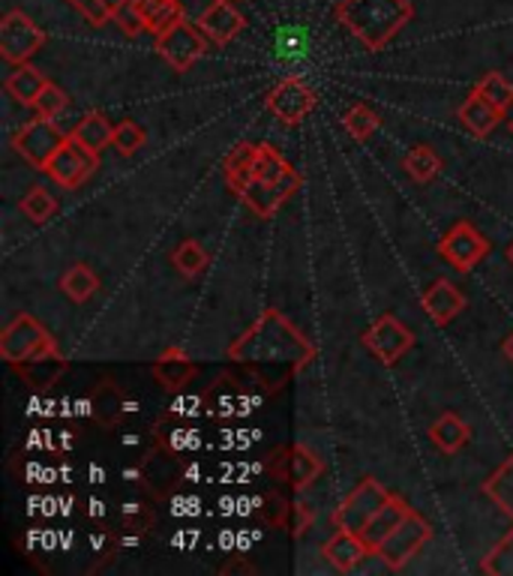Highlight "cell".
<instances>
[{
  "mask_svg": "<svg viewBox=\"0 0 513 576\" xmlns=\"http://www.w3.org/2000/svg\"><path fill=\"white\" fill-rule=\"evenodd\" d=\"M64 132L57 129V124L49 118H36L31 124H24L15 136H12V148L22 153L24 160L31 162L33 169L45 171L49 162L54 160V153L64 148Z\"/></svg>",
  "mask_w": 513,
  "mask_h": 576,
  "instance_id": "52a82bcc",
  "label": "cell"
},
{
  "mask_svg": "<svg viewBox=\"0 0 513 576\" xmlns=\"http://www.w3.org/2000/svg\"><path fill=\"white\" fill-rule=\"evenodd\" d=\"M253 157H256V145H237V148L228 150V157L223 160V171H225V181L235 192H241L246 183L253 181V174H249V166H253Z\"/></svg>",
  "mask_w": 513,
  "mask_h": 576,
  "instance_id": "83f0119b",
  "label": "cell"
},
{
  "mask_svg": "<svg viewBox=\"0 0 513 576\" xmlns=\"http://www.w3.org/2000/svg\"><path fill=\"white\" fill-rule=\"evenodd\" d=\"M412 19V0H340L336 7V22L349 28L370 52H382Z\"/></svg>",
  "mask_w": 513,
  "mask_h": 576,
  "instance_id": "7a4b0ae2",
  "label": "cell"
},
{
  "mask_svg": "<svg viewBox=\"0 0 513 576\" xmlns=\"http://www.w3.org/2000/svg\"><path fill=\"white\" fill-rule=\"evenodd\" d=\"M228 358L241 366L256 370L265 378H291L307 363L316 361V345L291 324L279 310H265L256 324L228 345Z\"/></svg>",
  "mask_w": 513,
  "mask_h": 576,
  "instance_id": "6da1fadb",
  "label": "cell"
},
{
  "mask_svg": "<svg viewBox=\"0 0 513 576\" xmlns=\"http://www.w3.org/2000/svg\"><path fill=\"white\" fill-rule=\"evenodd\" d=\"M153 375H157V382L162 387H183L186 382H193L195 375V363L190 354L183 352V349H169V352H162L157 361H153Z\"/></svg>",
  "mask_w": 513,
  "mask_h": 576,
  "instance_id": "ffe728a7",
  "label": "cell"
},
{
  "mask_svg": "<svg viewBox=\"0 0 513 576\" xmlns=\"http://www.w3.org/2000/svg\"><path fill=\"white\" fill-rule=\"evenodd\" d=\"M99 169V153L87 150L78 139L64 141V148L54 153V160L49 162V178L54 183H61L64 190H78L82 183L94 178V171Z\"/></svg>",
  "mask_w": 513,
  "mask_h": 576,
  "instance_id": "9c48e42d",
  "label": "cell"
},
{
  "mask_svg": "<svg viewBox=\"0 0 513 576\" xmlns=\"http://www.w3.org/2000/svg\"><path fill=\"white\" fill-rule=\"evenodd\" d=\"M66 106H70V96H66L61 87L54 85V82H49V85L43 87V94L36 96V103H33L36 115H40V118H49V120L57 118Z\"/></svg>",
  "mask_w": 513,
  "mask_h": 576,
  "instance_id": "f35d334b",
  "label": "cell"
},
{
  "mask_svg": "<svg viewBox=\"0 0 513 576\" xmlns=\"http://www.w3.org/2000/svg\"><path fill=\"white\" fill-rule=\"evenodd\" d=\"M424 312H427L429 319L436 321V324H448L466 310V298H462V291L450 279H436L432 286L424 291Z\"/></svg>",
  "mask_w": 513,
  "mask_h": 576,
  "instance_id": "9a60e30c",
  "label": "cell"
},
{
  "mask_svg": "<svg viewBox=\"0 0 513 576\" xmlns=\"http://www.w3.org/2000/svg\"><path fill=\"white\" fill-rule=\"evenodd\" d=\"M145 129L136 124V120H120L118 127H115V141H111V148L118 150L120 157H132V153H139L145 148Z\"/></svg>",
  "mask_w": 513,
  "mask_h": 576,
  "instance_id": "d590c367",
  "label": "cell"
},
{
  "mask_svg": "<svg viewBox=\"0 0 513 576\" xmlns=\"http://www.w3.org/2000/svg\"><path fill=\"white\" fill-rule=\"evenodd\" d=\"M73 139L82 141V145H85L87 150H94V153H103V150L111 148V141H115V127H111L103 115H87V118H82V124L73 129Z\"/></svg>",
  "mask_w": 513,
  "mask_h": 576,
  "instance_id": "484cf974",
  "label": "cell"
},
{
  "mask_svg": "<svg viewBox=\"0 0 513 576\" xmlns=\"http://www.w3.org/2000/svg\"><path fill=\"white\" fill-rule=\"evenodd\" d=\"M483 492L495 502L499 511H504L513 520V457L504 459L502 466L492 471L490 480L483 483Z\"/></svg>",
  "mask_w": 513,
  "mask_h": 576,
  "instance_id": "4316f807",
  "label": "cell"
},
{
  "mask_svg": "<svg viewBox=\"0 0 513 576\" xmlns=\"http://www.w3.org/2000/svg\"><path fill=\"white\" fill-rule=\"evenodd\" d=\"M321 471H324V462L310 448L291 445L289 459H286V480L291 483V490H307L310 483H316Z\"/></svg>",
  "mask_w": 513,
  "mask_h": 576,
  "instance_id": "7402d4cb",
  "label": "cell"
},
{
  "mask_svg": "<svg viewBox=\"0 0 513 576\" xmlns=\"http://www.w3.org/2000/svg\"><path fill=\"white\" fill-rule=\"evenodd\" d=\"M511 129H513V120H511Z\"/></svg>",
  "mask_w": 513,
  "mask_h": 576,
  "instance_id": "f6af8a7d",
  "label": "cell"
},
{
  "mask_svg": "<svg viewBox=\"0 0 513 576\" xmlns=\"http://www.w3.org/2000/svg\"><path fill=\"white\" fill-rule=\"evenodd\" d=\"M316 103H319L316 90L303 85L298 75H286V78L270 90L268 99H265L270 115H277L286 127H298L300 120L307 118L312 108H316Z\"/></svg>",
  "mask_w": 513,
  "mask_h": 576,
  "instance_id": "8fae6325",
  "label": "cell"
},
{
  "mask_svg": "<svg viewBox=\"0 0 513 576\" xmlns=\"http://www.w3.org/2000/svg\"><path fill=\"white\" fill-rule=\"evenodd\" d=\"M204 52H207V36L199 24L186 22V19L157 36V54L178 73L193 70V64L202 61Z\"/></svg>",
  "mask_w": 513,
  "mask_h": 576,
  "instance_id": "8992f818",
  "label": "cell"
},
{
  "mask_svg": "<svg viewBox=\"0 0 513 576\" xmlns=\"http://www.w3.org/2000/svg\"><path fill=\"white\" fill-rule=\"evenodd\" d=\"M457 118H460V124L469 129L471 136L487 139L492 129L502 124L504 111H499V108L492 106L490 99H483L481 94H474V90H471L469 99H466V103L460 106V111H457Z\"/></svg>",
  "mask_w": 513,
  "mask_h": 576,
  "instance_id": "ac0fdd59",
  "label": "cell"
},
{
  "mask_svg": "<svg viewBox=\"0 0 513 576\" xmlns=\"http://www.w3.org/2000/svg\"><path fill=\"white\" fill-rule=\"evenodd\" d=\"M474 94H481L483 99H490L492 106L499 108V111H507L513 106V85L504 78L502 73H487L474 85Z\"/></svg>",
  "mask_w": 513,
  "mask_h": 576,
  "instance_id": "1f68e13d",
  "label": "cell"
},
{
  "mask_svg": "<svg viewBox=\"0 0 513 576\" xmlns=\"http://www.w3.org/2000/svg\"><path fill=\"white\" fill-rule=\"evenodd\" d=\"M387 499H391V492H387L378 480L364 478L345 499H342L340 508L333 511V525H336L340 532L361 534L375 513L385 508Z\"/></svg>",
  "mask_w": 513,
  "mask_h": 576,
  "instance_id": "277c9868",
  "label": "cell"
},
{
  "mask_svg": "<svg viewBox=\"0 0 513 576\" xmlns=\"http://www.w3.org/2000/svg\"><path fill=\"white\" fill-rule=\"evenodd\" d=\"M342 124H345V129L352 132V139L366 141L370 136H373L375 129L382 127V118H378L370 106L357 103V106H352L349 111H345V115H342Z\"/></svg>",
  "mask_w": 513,
  "mask_h": 576,
  "instance_id": "d6a6232c",
  "label": "cell"
},
{
  "mask_svg": "<svg viewBox=\"0 0 513 576\" xmlns=\"http://www.w3.org/2000/svg\"><path fill=\"white\" fill-rule=\"evenodd\" d=\"M366 349L378 358V361L385 363V366H394L403 354L415 345V333L408 331L403 321L385 312V316H378V319L366 328V333L361 337Z\"/></svg>",
  "mask_w": 513,
  "mask_h": 576,
  "instance_id": "30bf717a",
  "label": "cell"
},
{
  "mask_svg": "<svg viewBox=\"0 0 513 576\" xmlns=\"http://www.w3.org/2000/svg\"><path fill=\"white\" fill-rule=\"evenodd\" d=\"M199 28L204 31V36L216 45H228L235 36H241L246 28V19L237 12V7L232 0H214L207 10L199 15Z\"/></svg>",
  "mask_w": 513,
  "mask_h": 576,
  "instance_id": "5bb4252c",
  "label": "cell"
},
{
  "mask_svg": "<svg viewBox=\"0 0 513 576\" xmlns=\"http://www.w3.org/2000/svg\"><path fill=\"white\" fill-rule=\"evenodd\" d=\"M502 352H504V358H507V361L513 363V333H511V337H507V340H504Z\"/></svg>",
  "mask_w": 513,
  "mask_h": 576,
  "instance_id": "7bdbcfd3",
  "label": "cell"
},
{
  "mask_svg": "<svg viewBox=\"0 0 513 576\" xmlns=\"http://www.w3.org/2000/svg\"><path fill=\"white\" fill-rule=\"evenodd\" d=\"M403 166H406V171L417 183H429L441 171V160L436 157V150L427 148V145H417L415 150H408Z\"/></svg>",
  "mask_w": 513,
  "mask_h": 576,
  "instance_id": "4dcf8cb0",
  "label": "cell"
},
{
  "mask_svg": "<svg viewBox=\"0 0 513 576\" xmlns=\"http://www.w3.org/2000/svg\"><path fill=\"white\" fill-rule=\"evenodd\" d=\"M277 57L286 64H298L307 57V36L298 28H282L277 36Z\"/></svg>",
  "mask_w": 513,
  "mask_h": 576,
  "instance_id": "8d00e7d4",
  "label": "cell"
},
{
  "mask_svg": "<svg viewBox=\"0 0 513 576\" xmlns=\"http://www.w3.org/2000/svg\"><path fill=\"white\" fill-rule=\"evenodd\" d=\"M487 253H490V241L471 223H457L439 244V256L457 270H471L481 258H487Z\"/></svg>",
  "mask_w": 513,
  "mask_h": 576,
  "instance_id": "4fadbf2b",
  "label": "cell"
},
{
  "mask_svg": "<svg viewBox=\"0 0 513 576\" xmlns=\"http://www.w3.org/2000/svg\"><path fill=\"white\" fill-rule=\"evenodd\" d=\"M45 45V31L24 10H10L0 22V57L22 66Z\"/></svg>",
  "mask_w": 513,
  "mask_h": 576,
  "instance_id": "5b68a950",
  "label": "cell"
},
{
  "mask_svg": "<svg viewBox=\"0 0 513 576\" xmlns=\"http://www.w3.org/2000/svg\"><path fill=\"white\" fill-rule=\"evenodd\" d=\"M22 211L31 223H45V220H52L54 211H57V199H54L45 186H31V190L24 192Z\"/></svg>",
  "mask_w": 513,
  "mask_h": 576,
  "instance_id": "836d02e7",
  "label": "cell"
},
{
  "mask_svg": "<svg viewBox=\"0 0 513 576\" xmlns=\"http://www.w3.org/2000/svg\"><path fill=\"white\" fill-rule=\"evenodd\" d=\"M171 265L178 267L183 277H195V274H202L204 267H207V253H204V246L199 241H183L171 253Z\"/></svg>",
  "mask_w": 513,
  "mask_h": 576,
  "instance_id": "e575fe53",
  "label": "cell"
},
{
  "mask_svg": "<svg viewBox=\"0 0 513 576\" xmlns=\"http://www.w3.org/2000/svg\"><path fill=\"white\" fill-rule=\"evenodd\" d=\"M429 438H432V445L441 448L445 454H457L460 448H466L471 438V427L462 420L460 415H453V412H445V415L429 427Z\"/></svg>",
  "mask_w": 513,
  "mask_h": 576,
  "instance_id": "603a6c76",
  "label": "cell"
},
{
  "mask_svg": "<svg viewBox=\"0 0 513 576\" xmlns=\"http://www.w3.org/2000/svg\"><path fill=\"white\" fill-rule=\"evenodd\" d=\"M408 513H412V508H408L399 495H391L387 499V504L382 508V511L375 513L373 520L366 523V529L361 532V537H364V544L373 550V553H378V546L385 544L387 537L399 529V523L406 520Z\"/></svg>",
  "mask_w": 513,
  "mask_h": 576,
  "instance_id": "e0dca14e",
  "label": "cell"
},
{
  "mask_svg": "<svg viewBox=\"0 0 513 576\" xmlns=\"http://www.w3.org/2000/svg\"><path fill=\"white\" fill-rule=\"evenodd\" d=\"M127 3H129V0H103V7H106L108 19H115V15H118V12L124 10Z\"/></svg>",
  "mask_w": 513,
  "mask_h": 576,
  "instance_id": "b9f144b4",
  "label": "cell"
},
{
  "mask_svg": "<svg viewBox=\"0 0 513 576\" xmlns=\"http://www.w3.org/2000/svg\"><path fill=\"white\" fill-rule=\"evenodd\" d=\"M127 403H124V396L118 394V387H111V384H103L94 391V403H90V415L97 417L103 427H115L124 412H127Z\"/></svg>",
  "mask_w": 513,
  "mask_h": 576,
  "instance_id": "f546056e",
  "label": "cell"
},
{
  "mask_svg": "<svg viewBox=\"0 0 513 576\" xmlns=\"http://www.w3.org/2000/svg\"><path fill=\"white\" fill-rule=\"evenodd\" d=\"M481 570L490 576H513V529L507 532V537H504L502 544L495 546V550L483 558Z\"/></svg>",
  "mask_w": 513,
  "mask_h": 576,
  "instance_id": "74e56055",
  "label": "cell"
},
{
  "mask_svg": "<svg viewBox=\"0 0 513 576\" xmlns=\"http://www.w3.org/2000/svg\"><path fill=\"white\" fill-rule=\"evenodd\" d=\"M12 370L22 375L24 382L31 384V387H36V391H45V387H52V384L64 375L66 361H64V354L54 349V352L36 354V358L19 363V366H12Z\"/></svg>",
  "mask_w": 513,
  "mask_h": 576,
  "instance_id": "d6986e66",
  "label": "cell"
},
{
  "mask_svg": "<svg viewBox=\"0 0 513 576\" xmlns=\"http://www.w3.org/2000/svg\"><path fill=\"white\" fill-rule=\"evenodd\" d=\"M54 349H57V342H54L52 333L28 312H19L0 333V358L10 366H19V363L31 361L36 354L54 352Z\"/></svg>",
  "mask_w": 513,
  "mask_h": 576,
  "instance_id": "3957f363",
  "label": "cell"
},
{
  "mask_svg": "<svg viewBox=\"0 0 513 576\" xmlns=\"http://www.w3.org/2000/svg\"><path fill=\"white\" fill-rule=\"evenodd\" d=\"M73 10H78L82 15H85V22H90L94 28H103L106 22H111L108 19L106 7H103V0H66Z\"/></svg>",
  "mask_w": 513,
  "mask_h": 576,
  "instance_id": "60d3db41",
  "label": "cell"
},
{
  "mask_svg": "<svg viewBox=\"0 0 513 576\" xmlns=\"http://www.w3.org/2000/svg\"><path fill=\"white\" fill-rule=\"evenodd\" d=\"M507 258H511V265H513V246H511V249H507Z\"/></svg>",
  "mask_w": 513,
  "mask_h": 576,
  "instance_id": "ee69618b",
  "label": "cell"
},
{
  "mask_svg": "<svg viewBox=\"0 0 513 576\" xmlns=\"http://www.w3.org/2000/svg\"><path fill=\"white\" fill-rule=\"evenodd\" d=\"M141 19H145V28H148L153 36L171 31L174 24L183 22V3L181 0H136Z\"/></svg>",
  "mask_w": 513,
  "mask_h": 576,
  "instance_id": "44dd1931",
  "label": "cell"
},
{
  "mask_svg": "<svg viewBox=\"0 0 513 576\" xmlns=\"http://www.w3.org/2000/svg\"><path fill=\"white\" fill-rule=\"evenodd\" d=\"M429 537H432V525H429L420 513L412 511L406 520L399 523V529L387 537L385 544L378 546V553L375 555H378L391 570H403V567L420 553V546L427 544Z\"/></svg>",
  "mask_w": 513,
  "mask_h": 576,
  "instance_id": "ba28073f",
  "label": "cell"
},
{
  "mask_svg": "<svg viewBox=\"0 0 513 576\" xmlns=\"http://www.w3.org/2000/svg\"><path fill=\"white\" fill-rule=\"evenodd\" d=\"M291 166L282 160V153L270 145H256V157H253V166H249V174L253 181L261 183H277Z\"/></svg>",
  "mask_w": 513,
  "mask_h": 576,
  "instance_id": "f1b7e54d",
  "label": "cell"
},
{
  "mask_svg": "<svg viewBox=\"0 0 513 576\" xmlns=\"http://www.w3.org/2000/svg\"><path fill=\"white\" fill-rule=\"evenodd\" d=\"M49 85V78H45L36 66L31 64H22L15 73L3 82L7 87V94L15 99V103H22V106H33L36 103V96L43 94V87Z\"/></svg>",
  "mask_w": 513,
  "mask_h": 576,
  "instance_id": "cb8c5ba5",
  "label": "cell"
},
{
  "mask_svg": "<svg viewBox=\"0 0 513 576\" xmlns=\"http://www.w3.org/2000/svg\"><path fill=\"white\" fill-rule=\"evenodd\" d=\"M61 291L73 303H87L99 291V277L90 270V265L78 262V265L70 267L64 277H61Z\"/></svg>",
  "mask_w": 513,
  "mask_h": 576,
  "instance_id": "d4e9b609",
  "label": "cell"
},
{
  "mask_svg": "<svg viewBox=\"0 0 513 576\" xmlns=\"http://www.w3.org/2000/svg\"><path fill=\"white\" fill-rule=\"evenodd\" d=\"M115 22L120 24V31L127 33V36H139L141 31H148V28H145V19H141L139 7H136V0H129L127 7L115 15Z\"/></svg>",
  "mask_w": 513,
  "mask_h": 576,
  "instance_id": "ab89813d",
  "label": "cell"
},
{
  "mask_svg": "<svg viewBox=\"0 0 513 576\" xmlns=\"http://www.w3.org/2000/svg\"><path fill=\"white\" fill-rule=\"evenodd\" d=\"M370 553H373V550L364 544V537H361V534L340 532V529H336V534H333L328 544L321 546V555L328 558V565L336 567L340 574H349V570H354V567L361 565Z\"/></svg>",
  "mask_w": 513,
  "mask_h": 576,
  "instance_id": "2e32d148",
  "label": "cell"
},
{
  "mask_svg": "<svg viewBox=\"0 0 513 576\" xmlns=\"http://www.w3.org/2000/svg\"><path fill=\"white\" fill-rule=\"evenodd\" d=\"M300 183H303V178H300V171L291 166L277 183L249 181L237 195H241V202H244L253 214L261 216V220H270V216L277 214L279 207L300 190Z\"/></svg>",
  "mask_w": 513,
  "mask_h": 576,
  "instance_id": "7c38bea8",
  "label": "cell"
}]
</instances>
